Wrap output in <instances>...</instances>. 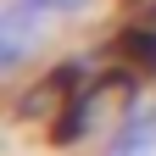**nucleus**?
Here are the masks:
<instances>
[{
	"instance_id": "1",
	"label": "nucleus",
	"mask_w": 156,
	"mask_h": 156,
	"mask_svg": "<svg viewBox=\"0 0 156 156\" xmlns=\"http://www.w3.org/2000/svg\"><path fill=\"white\" fill-rule=\"evenodd\" d=\"M78 78H84V67H78V62L50 67V73L23 95V101H17V117H50V112H62L73 95H78Z\"/></svg>"
},
{
	"instance_id": "2",
	"label": "nucleus",
	"mask_w": 156,
	"mask_h": 156,
	"mask_svg": "<svg viewBox=\"0 0 156 156\" xmlns=\"http://www.w3.org/2000/svg\"><path fill=\"white\" fill-rule=\"evenodd\" d=\"M117 56H123V67H128L134 78H151V73H156V28H134V34H123Z\"/></svg>"
},
{
	"instance_id": "3",
	"label": "nucleus",
	"mask_w": 156,
	"mask_h": 156,
	"mask_svg": "<svg viewBox=\"0 0 156 156\" xmlns=\"http://www.w3.org/2000/svg\"><path fill=\"white\" fill-rule=\"evenodd\" d=\"M151 140H156V117L151 112L145 117H128V123L117 128V140H112L106 156H151Z\"/></svg>"
},
{
	"instance_id": "4",
	"label": "nucleus",
	"mask_w": 156,
	"mask_h": 156,
	"mask_svg": "<svg viewBox=\"0 0 156 156\" xmlns=\"http://www.w3.org/2000/svg\"><path fill=\"white\" fill-rule=\"evenodd\" d=\"M145 6H156V0H128V11H145Z\"/></svg>"
}]
</instances>
